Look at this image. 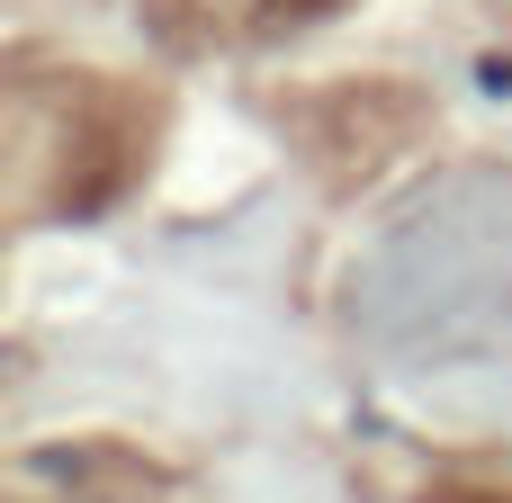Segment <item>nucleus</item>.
Returning a JSON list of instances; mask_svg holds the SVG:
<instances>
[{
    "instance_id": "obj_1",
    "label": "nucleus",
    "mask_w": 512,
    "mask_h": 503,
    "mask_svg": "<svg viewBox=\"0 0 512 503\" xmlns=\"http://www.w3.org/2000/svg\"><path fill=\"white\" fill-rule=\"evenodd\" d=\"M171 135V99L135 72L18 45L0 72V225L45 234L117 207Z\"/></svg>"
},
{
    "instance_id": "obj_2",
    "label": "nucleus",
    "mask_w": 512,
    "mask_h": 503,
    "mask_svg": "<svg viewBox=\"0 0 512 503\" xmlns=\"http://www.w3.org/2000/svg\"><path fill=\"white\" fill-rule=\"evenodd\" d=\"M0 503H171V477L135 441H36L9 459Z\"/></svg>"
},
{
    "instance_id": "obj_3",
    "label": "nucleus",
    "mask_w": 512,
    "mask_h": 503,
    "mask_svg": "<svg viewBox=\"0 0 512 503\" xmlns=\"http://www.w3.org/2000/svg\"><path fill=\"white\" fill-rule=\"evenodd\" d=\"M342 9L351 0H135V18L171 54H252V45L297 36V27H324Z\"/></svg>"
},
{
    "instance_id": "obj_4",
    "label": "nucleus",
    "mask_w": 512,
    "mask_h": 503,
    "mask_svg": "<svg viewBox=\"0 0 512 503\" xmlns=\"http://www.w3.org/2000/svg\"><path fill=\"white\" fill-rule=\"evenodd\" d=\"M423 503H512V468H450L423 486Z\"/></svg>"
}]
</instances>
